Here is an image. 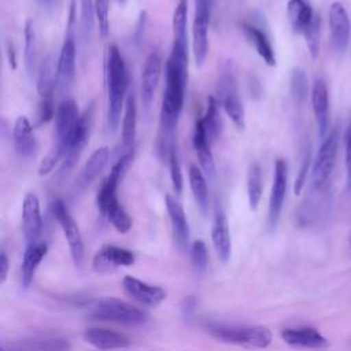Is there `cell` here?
<instances>
[{"instance_id":"obj_9","label":"cell","mask_w":351,"mask_h":351,"mask_svg":"<svg viewBox=\"0 0 351 351\" xmlns=\"http://www.w3.org/2000/svg\"><path fill=\"white\" fill-rule=\"evenodd\" d=\"M133 160V152L129 151L126 154H123L111 167L108 176L106 177V180L103 181L101 186L99 188V192L96 195V204L99 211L101 213V215H106L107 210L118 202L117 197V189L119 185V181L122 180L123 174L126 173L129 165Z\"/></svg>"},{"instance_id":"obj_38","label":"cell","mask_w":351,"mask_h":351,"mask_svg":"<svg viewBox=\"0 0 351 351\" xmlns=\"http://www.w3.org/2000/svg\"><path fill=\"white\" fill-rule=\"evenodd\" d=\"M303 36H304L310 56L313 59H317L319 55V44H321V18L318 14L314 15L311 23L303 32Z\"/></svg>"},{"instance_id":"obj_12","label":"cell","mask_w":351,"mask_h":351,"mask_svg":"<svg viewBox=\"0 0 351 351\" xmlns=\"http://www.w3.org/2000/svg\"><path fill=\"white\" fill-rule=\"evenodd\" d=\"M328 23L332 47L336 53L343 55L348 48L351 36V22L346 7L340 1H333L329 5Z\"/></svg>"},{"instance_id":"obj_6","label":"cell","mask_w":351,"mask_h":351,"mask_svg":"<svg viewBox=\"0 0 351 351\" xmlns=\"http://www.w3.org/2000/svg\"><path fill=\"white\" fill-rule=\"evenodd\" d=\"M214 0H195L192 25V51L196 66H202L208 53V26Z\"/></svg>"},{"instance_id":"obj_44","label":"cell","mask_w":351,"mask_h":351,"mask_svg":"<svg viewBox=\"0 0 351 351\" xmlns=\"http://www.w3.org/2000/svg\"><path fill=\"white\" fill-rule=\"evenodd\" d=\"M310 163H311V151H310V147L307 145L304 148V154L302 156L300 167H299L296 180H295V185H293V192L296 195H299L302 192L303 186H304V182L307 180V173H308V169H310Z\"/></svg>"},{"instance_id":"obj_17","label":"cell","mask_w":351,"mask_h":351,"mask_svg":"<svg viewBox=\"0 0 351 351\" xmlns=\"http://www.w3.org/2000/svg\"><path fill=\"white\" fill-rule=\"evenodd\" d=\"M281 337L288 346L293 348L324 350L329 346V340L311 326L287 328L281 332Z\"/></svg>"},{"instance_id":"obj_46","label":"cell","mask_w":351,"mask_h":351,"mask_svg":"<svg viewBox=\"0 0 351 351\" xmlns=\"http://www.w3.org/2000/svg\"><path fill=\"white\" fill-rule=\"evenodd\" d=\"M55 106H53V97H47L41 99L38 104V111H37V125H43L49 122L51 119L55 118Z\"/></svg>"},{"instance_id":"obj_50","label":"cell","mask_w":351,"mask_h":351,"mask_svg":"<svg viewBox=\"0 0 351 351\" xmlns=\"http://www.w3.org/2000/svg\"><path fill=\"white\" fill-rule=\"evenodd\" d=\"M7 58H8V64L12 70L16 69V56H15V49L11 45L10 41H7Z\"/></svg>"},{"instance_id":"obj_10","label":"cell","mask_w":351,"mask_h":351,"mask_svg":"<svg viewBox=\"0 0 351 351\" xmlns=\"http://www.w3.org/2000/svg\"><path fill=\"white\" fill-rule=\"evenodd\" d=\"M51 211L63 230V234L67 240L70 254H71L74 263L81 265V262L84 259V243H82L81 232H80L74 218L71 217L69 208L60 199H56L52 202Z\"/></svg>"},{"instance_id":"obj_21","label":"cell","mask_w":351,"mask_h":351,"mask_svg":"<svg viewBox=\"0 0 351 351\" xmlns=\"http://www.w3.org/2000/svg\"><path fill=\"white\" fill-rule=\"evenodd\" d=\"M75 74V44L74 40L67 36L60 48V53L56 63V88L60 90L69 89Z\"/></svg>"},{"instance_id":"obj_51","label":"cell","mask_w":351,"mask_h":351,"mask_svg":"<svg viewBox=\"0 0 351 351\" xmlns=\"http://www.w3.org/2000/svg\"><path fill=\"white\" fill-rule=\"evenodd\" d=\"M43 1H44V3H48V4H49V3H52L53 0H43Z\"/></svg>"},{"instance_id":"obj_19","label":"cell","mask_w":351,"mask_h":351,"mask_svg":"<svg viewBox=\"0 0 351 351\" xmlns=\"http://www.w3.org/2000/svg\"><path fill=\"white\" fill-rule=\"evenodd\" d=\"M162 74V59L158 52H151L143 66L141 71V101L143 106L148 110L152 104L156 86L159 84Z\"/></svg>"},{"instance_id":"obj_22","label":"cell","mask_w":351,"mask_h":351,"mask_svg":"<svg viewBox=\"0 0 351 351\" xmlns=\"http://www.w3.org/2000/svg\"><path fill=\"white\" fill-rule=\"evenodd\" d=\"M166 210L170 218L173 234L176 239V243L181 250H186L189 245V225L185 215V211L181 206V203L171 195H166L165 197Z\"/></svg>"},{"instance_id":"obj_40","label":"cell","mask_w":351,"mask_h":351,"mask_svg":"<svg viewBox=\"0 0 351 351\" xmlns=\"http://www.w3.org/2000/svg\"><path fill=\"white\" fill-rule=\"evenodd\" d=\"M169 169H170V180H171L173 191L176 192V195H181L184 188V180H182L181 165L178 160V154L176 147H173L169 154Z\"/></svg>"},{"instance_id":"obj_31","label":"cell","mask_w":351,"mask_h":351,"mask_svg":"<svg viewBox=\"0 0 351 351\" xmlns=\"http://www.w3.org/2000/svg\"><path fill=\"white\" fill-rule=\"evenodd\" d=\"M137 130V104H136V96L133 92H129L125 100V108L122 115V145L130 147L134 141Z\"/></svg>"},{"instance_id":"obj_4","label":"cell","mask_w":351,"mask_h":351,"mask_svg":"<svg viewBox=\"0 0 351 351\" xmlns=\"http://www.w3.org/2000/svg\"><path fill=\"white\" fill-rule=\"evenodd\" d=\"M339 147V130L333 129L322 140L311 169V188L326 189L335 167Z\"/></svg>"},{"instance_id":"obj_37","label":"cell","mask_w":351,"mask_h":351,"mask_svg":"<svg viewBox=\"0 0 351 351\" xmlns=\"http://www.w3.org/2000/svg\"><path fill=\"white\" fill-rule=\"evenodd\" d=\"M108 222L117 229V232L119 233H126L130 230L132 228V218L130 215L125 211V208L122 207V204L119 202L114 203L106 213L104 215Z\"/></svg>"},{"instance_id":"obj_36","label":"cell","mask_w":351,"mask_h":351,"mask_svg":"<svg viewBox=\"0 0 351 351\" xmlns=\"http://www.w3.org/2000/svg\"><path fill=\"white\" fill-rule=\"evenodd\" d=\"M289 92L295 103H302L308 93V78L303 69L295 67L289 77Z\"/></svg>"},{"instance_id":"obj_32","label":"cell","mask_w":351,"mask_h":351,"mask_svg":"<svg viewBox=\"0 0 351 351\" xmlns=\"http://www.w3.org/2000/svg\"><path fill=\"white\" fill-rule=\"evenodd\" d=\"M189 177V186L193 195V199L199 207V210L203 214H207L208 211V188L207 181L203 170L197 167L196 165H191L188 170Z\"/></svg>"},{"instance_id":"obj_33","label":"cell","mask_w":351,"mask_h":351,"mask_svg":"<svg viewBox=\"0 0 351 351\" xmlns=\"http://www.w3.org/2000/svg\"><path fill=\"white\" fill-rule=\"evenodd\" d=\"M55 88H56L55 62H53V58L48 55L40 66V71L37 77V90L41 99H47V97H53Z\"/></svg>"},{"instance_id":"obj_48","label":"cell","mask_w":351,"mask_h":351,"mask_svg":"<svg viewBox=\"0 0 351 351\" xmlns=\"http://www.w3.org/2000/svg\"><path fill=\"white\" fill-rule=\"evenodd\" d=\"M344 141H346V173H347V182H348V186L351 188V122L347 126Z\"/></svg>"},{"instance_id":"obj_7","label":"cell","mask_w":351,"mask_h":351,"mask_svg":"<svg viewBox=\"0 0 351 351\" xmlns=\"http://www.w3.org/2000/svg\"><path fill=\"white\" fill-rule=\"evenodd\" d=\"M188 0H180L173 12V44L167 58L184 71H188Z\"/></svg>"},{"instance_id":"obj_42","label":"cell","mask_w":351,"mask_h":351,"mask_svg":"<svg viewBox=\"0 0 351 351\" xmlns=\"http://www.w3.org/2000/svg\"><path fill=\"white\" fill-rule=\"evenodd\" d=\"M191 259L197 273H204L208 265V251L203 240H196L191 245Z\"/></svg>"},{"instance_id":"obj_18","label":"cell","mask_w":351,"mask_h":351,"mask_svg":"<svg viewBox=\"0 0 351 351\" xmlns=\"http://www.w3.org/2000/svg\"><path fill=\"white\" fill-rule=\"evenodd\" d=\"M136 258L130 250L104 245L93 258V270L97 273H108L119 266H132Z\"/></svg>"},{"instance_id":"obj_39","label":"cell","mask_w":351,"mask_h":351,"mask_svg":"<svg viewBox=\"0 0 351 351\" xmlns=\"http://www.w3.org/2000/svg\"><path fill=\"white\" fill-rule=\"evenodd\" d=\"M23 34H25V51H23L25 66L27 71L32 73L34 67V60H36V33H34V23L32 19L26 21Z\"/></svg>"},{"instance_id":"obj_23","label":"cell","mask_w":351,"mask_h":351,"mask_svg":"<svg viewBox=\"0 0 351 351\" xmlns=\"http://www.w3.org/2000/svg\"><path fill=\"white\" fill-rule=\"evenodd\" d=\"M82 336L86 343L99 350L126 348L132 344L130 339L126 335L104 328H89L84 332Z\"/></svg>"},{"instance_id":"obj_29","label":"cell","mask_w":351,"mask_h":351,"mask_svg":"<svg viewBox=\"0 0 351 351\" xmlns=\"http://www.w3.org/2000/svg\"><path fill=\"white\" fill-rule=\"evenodd\" d=\"M287 14L292 30L300 34H303L315 15L307 0H289L287 5Z\"/></svg>"},{"instance_id":"obj_47","label":"cell","mask_w":351,"mask_h":351,"mask_svg":"<svg viewBox=\"0 0 351 351\" xmlns=\"http://www.w3.org/2000/svg\"><path fill=\"white\" fill-rule=\"evenodd\" d=\"M38 351H70V343L64 339H47L40 340L37 344Z\"/></svg>"},{"instance_id":"obj_15","label":"cell","mask_w":351,"mask_h":351,"mask_svg":"<svg viewBox=\"0 0 351 351\" xmlns=\"http://www.w3.org/2000/svg\"><path fill=\"white\" fill-rule=\"evenodd\" d=\"M81 119L80 110L77 103L73 99H66L63 100L58 107L55 112V128H53V134H55V144L63 145L66 138L70 136V133L75 129Z\"/></svg>"},{"instance_id":"obj_1","label":"cell","mask_w":351,"mask_h":351,"mask_svg":"<svg viewBox=\"0 0 351 351\" xmlns=\"http://www.w3.org/2000/svg\"><path fill=\"white\" fill-rule=\"evenodd\" d=\"M107 93H108V125L115 130L121 122L128 96V70L117 45H110L106 63Z\"/></svg>"},{"instance_id":"obj_30","label":"cell","mask_w":351,"mask_h":351,"mask_svg":"<svg viewBox=\"0 0 351 351\" xmlns=\"http://www.w3.org/2000/svg\"><path fill=\"white\" fill-rule=\"evenodd\" d=\"M110 158V149L108 147L103 145L97 149H95L92 152V155L89 156V159L85 162L82 171L80 174V184L82 186L89 185L92 181H95L97 178V176L103 171V169L106 167L107 162Z\"/></svg>"},{"instance_id":"obj_25","label":"cell","mask_w":351,"mask_h":351,"mask_svg":"<svg viewBox=\"0 0 351 351\" xmlns=\"http://www.w3.org/2000/svg\"><path fill=\"white\" fill-rule=\"evenodd\" d=\"M328 188L326 189H315L311 188V192L308 197L303 202V204L299 208L298 217L300 223L303 225H311L317 222L322 215H325L328 208Z\"/></svg>"},{"instance_id":"obj_14","label":"cell","mask_w":351,"mask_h":351,"mask_svg":"<svg viewBox=\"0 0 351 351\" xmlns=\"http://www.w3.org/2000/svg\"><path fill=\"white\" fill-rule=\"evenodd\" d=\"M311 107L318 129V136L324 140L329 134L330 126V106H329V92L324 80L317 78L311 89Z\"/></svg>"},{"instance_id":"obj_43","label":"cell","mask_w":351,"mask_h":351,"mask_svg":"<svg viewBox=\"0 0 351 351\" xmlns=\"http://www.w3.org/2000/svg\"><path fill=\"white\" fill-rule=\"evenodd\" d=\"M64 151L60 145L53 144L52 148L48 151V154L41 159L40 165H38V176H47L49 174L55 166L63 159Z\"/></svg>"},{"instance_id":"obj_35","label":"cell","mask_w":351,"mask_h":351,"mask_svg":"<svg viewBox=\"0 0 351 351\" xmlns=\"http://www.w3.org/2000/svg\"><path fill=\"white\" fill-rule=\"evenodd\" d=\"M262 191H263L262 170L258 162H252L247 171V196H248L250 208L252 211H255L259 206Z\"/></svg>"},{"instance_id":"obj_8","label":"cell","mask_w":351,"mask_h":351,"mask_svg":"<svg viewBox=\"0 0 351 351\" xmlns=\"http://www.w3.org/2000/svg\"><path fill=\"white\" fill-rule=\"evenodd\" d=\"M92 122H93V106H90L81 115L78 125L75 126V129L70 133V136L66 138V141L62 145V148L64 151V155L62 159V169H60L62 173H67L75 165L77 159L80 158L82 149L85 148V145L89 140Z\"/></svg>"},{"instance_id":"obj_26","label":"cell","mask_w":351,"mask_h":351,"mask_svg":"<svg viewBox=\"0 0 351 351\" xmlns=\"http://www.w3.org/2000/svg\"><path fill=\"white\" fill-rule=\"evenodd\" d=\"M14 145L19 156L32 158L37 152V140L33 133L32 123L25 115H21L15 119L12 129Z\"/></svg>"},{"instance_id":"obj_13","label":"cell","mask_w":351,"mask_h":351,"mask_svg":"<svg viewBox=\"0 0 351 351\" xmlns=\"http://www.w3.org/2000/svg\"><path fill=\"white\" fill-rule=\"evenodd\" d=\"M122 287L129 298L147 307H156L166 299V291L163 288L147 284L132 276L123 277Z\"/></svg>"},{"instance_id":"obj_11","label":"cell","mask_w":351,"mask_h":351,"mask_svg":"<svg viewBox=\"0 0 351 351\" xmlns=\"http://www.w3.org/2000/svg\"><path fill=\"white\" fill-rule=\"evenodd\" d=\"M288 185V166L282 158H277L274 162V174L273 184L269 197V210H267V228L273 230L280 219Z\"/></svg>"},{"instance_id":"obj_27","label":"cell","mask_w":351,"mask_h":351,"mask_svg":"<svg viewBox=\"0 0 351 351\" xmlns=\"http://www.w3.org/2000/svg\"><path fill=\"white\" fill-rule=\"evenodd\" d=\"M241 29H243L247 40L254 45L255 51L263 59V62L270 67L276 66V53H274V49H273L266 33L262 32L258 26H255L252 23H247V22H244L241 25Z\"/></svg>"},{"instance_id":"obj_49","label":"cell","mask_w":351,"mask_h":351,"mask_svg":"<svg viewBox=\"0 0 351 351\" xmlns=\"http://www.w3.org/2000/svg\"><path fill=\"white\" fill-rule=\"evenodd\" d=\"M7 274H8V258L5 252H1L0 255V282L1 284L5 281Z\"/></svg>"},{"instance_id":"obj_28","label":"cell","mask_w":351,"mask_h":351,"mask_svg":"<svg viewBox=\"0 0 351 351\" xmlns=\"http://www.w3.org/2000/svg\"><path fill=\"white\" fill-rule=\"evenodd\" d=\"M48 245L45 243H36L26 248L22 259V285L23 288H29L33 282L34 273L47 255Z\"/></svg>"},{"instance_id":"obj_5","label":"cell","mask_w":351,"mask_h":351,"mask_svg":"<svg viewBox=\"0 0 351 351\" xmlns=\"http://www.w3.org/2000/svg\"><path fill=\"white\" fill-rule=\"evenodd\" d=\"M217 92L218 103L222 106L226 115L232 119V122L239 130H243L245 128V111L239 97L236 78L229 69L222 71L218 80Z\"/></svg>"},{"instance_id":"obj_16","label":"cell","mask_w":351,"mask_h":351,"mask_svg":"<svg viewBox=\"0 0 351 351\" xmlns=\"http://www.w3.org/2000/svg\"><path fill=\"white\" fill-rule=\"evenodd\" d=\"M22 228L27 247L37 243L41 233L43 219L40 211V200L36 193H26L22 203Z\"/></svg>"},{"instance_id":"obj_45","label":"cell","mask_w":351,"mask_h":351,"mask_svg":"<svg viewBox=\"0 0 351 351\" xmlns=\"http://www.w3.org/2000/svg\"><path fill=\"white\" fill-rule=\"evenodd\" d=\"M95 16V0H81V26L85 37L92 33Z\"/></svg>"},{"instance_id":"obj_41","label":"cell","mask_w":351,"mask_h":351,"mask_svg":"<svg viewBox=\"0 0 351 351\" xmlns=\"http://www.w3.org/2000/svg\"><path fill=\"white\" fill-rule=\"evenodd\" d=\"M108 10L110 0H95V16L99 25V34L101 38H107L110 34Z\"/></svg>"},{"instance_id":"obj_52","label":"cell","mask_w":351,"mask_h":351,"mask_svg":"<svg viewBox=\"0 0 351 351\" xmlns=\"http://www.w3.org/2000/svg\"><path fill=\"white\" fill-rule=\"evenodd\" d=\"M118 1H119L121 4H122V3H125V0H118Z\"/></svg>"},{"instance_id":"obj_2","label":"cell","mask_w":351,"mask_h":351,"mask_svg":"<svg viewBox=\"0 0 351 351\" xmlns=\"http://www.w3.org/2000/svg\"><path fill=\"white\" fill-rule=\"evenodd\" d=\"M208 333L223 343L243 346L247 348H266L271 343V332L265 326L256 325H206Z\"/></svg>"},{"instance_id":"obj_34","label":"cell","mask_w":351,"mask_h":351,"mask_svg":"<svg viewBox=\"0 0 351 351\" xmlns=\"http://www.w3.org/2000/svg\"><path fill=\"white\" fill-rule=\"evenodd\" d=\"M202 119H203L207 138H208L210 144H214L222 132V121H221V114L218 110V100L215 97L208 96L207 108H206V112L202 117Z\"/></svg>"},{"instance_id":"obj_20","label":"cell","mask_w":351,"mask_h":351,"mask_svg":"<svg viewBox=\"0 0 351 351\" xmlns=\"http://www.w3.org/2000/svg\"><path fill=\"white\" fill-rule=\"evenodd\" d=\"M192 145L197 155L200 169L203 170L204 176L213 180L215 177V162L211 152V144L207 138L203 119L202 117H197L193 126V136H192Z\"/></svg>"},{"instance_id":"obj_3","label":"cell","mask_w":351,"mask_h":351,"mask_svg":"<svg viewBox=\"0 0 351 351\" xmlns=\"http://www.w3.org/2000/svg\"><path fill=\"white\" fill-rule=\"evenodd\" d=\"M89 315L100 321H111L123 325H141L148 315L138 307L117 298H104L90 306Z\"/></svg>"},{"instance_id":"obj_24","label":"cell","mask_w":351,"mask_h":351,"mask_svg":"<svg viewBox=\"0 0 351 351\" xmlns=\"http://www.w3.org/2000/svg\"><path fill=\"white\" fill-rule=\"evenodd\" d=\"M211 239L218 258L226 263L232 254V240L229 232L228 218L222 208H217L214 214L213 228H211Z\"/></svg>"}]
</instances>
